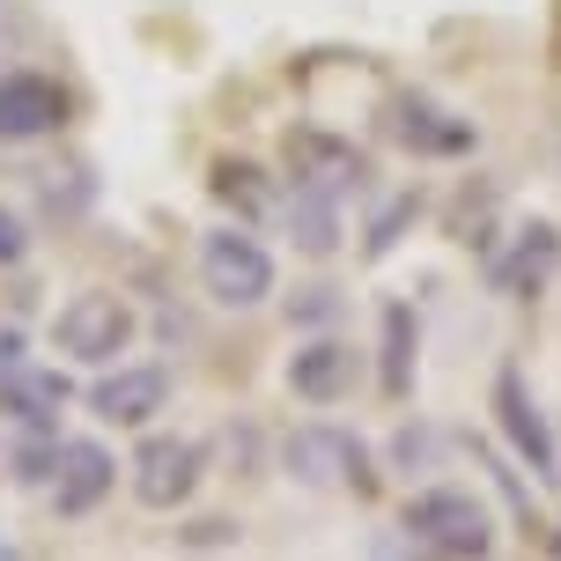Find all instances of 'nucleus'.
Masks as SVG:
<instances>
[{"mask_svg": "<svg viewBox=\"0 0 561 561\" xmlns=\"http://www.w3.org/2000/svg\"><path fill=\"white\" fill-rule=\"evenodd\" d=\"M399 533L436 561H488L495 554V517H488V503H480L473 488H450V480L414 488L399 503Z\"/></svg>", "mask_w": 561, "mask_h": 561, "instance_id": "nucleus-1", "label": "nucleus"}, {"mask_svg": "<svg viewBox=\"0 0 561 561\" xmlns=\"http://www.w3.org/2000/svg\"><path fill=\"white\" fill-rule=\"evenodd\" d=\"M495 421H503V436H510V450H517V466H533V480H561L554 428H547V414L533 407V392H525V369H517V363L495 369Z\"/></svg>", "mask_w": 561, "mask_h": 561, "instance_id": "nucleus-8", "label": "nucleus"}, {"mask_svg": "<svg viewBox=\"0 0 561 561\" xmlns=\"http://www.w3.org/2000/svg\"><path fill=\"white\" fill-rule=\"evenodd\" d=\"M199 288L222 310H259L274 296V252L259 244V229L222 222L199 237Z\"/></svg>", "mask_w": 561, "mask_h": 561, "instance_id": "nucleus-3", "label": "nucleus"}, {"mask_svg": "<svg viewBox=\"0 0 561 561\" xmlns=\"http://www.w3.org/2000/svg\"><path fill=\"white\" fill-rule=\"evenodd\" d=\"M288 392L304 399V407H340V399L363 385V347L355 340H340V333H310L296 355H288Z\"/></svg>", "mask_w": 561, "mask_h": 561, "instance_id": "nucleus-7", "label": "nucleus"}, {"mask_svg": "<svg viewBox=\"0 0 561 561\" xmlns=\"http://www.w3.org/2000/svg\"><path fill=\"white\" fill-rule=\"evenodd\" d=\"M140 318L126 296H112V288H82V296H67L53 318V347L67 355V363H89V369H112L126 347H134Z\"/></svg>", "mask_w": 561, "mask_h": 561, "instance_id": "nucleus-4", "label": "nucleus"}, {"mask_svg": "<svg viewBox=\"0 0 561 561\" xmlns=\"http://www.w3.org/2000/svg\"><path fill=\"white\" fill-rule=\"evenodd\" d=\"M561 274V229L554 222H525V229H510V244L495 259H488V280H495V296H539L547 280Z\"/></svg>", "mask_w": 561, "mask_h": 561, "instance_id": "nucleus-13", "label": "nucleus"}, {"mask_svg": "<svg viewBox=\"0 0 561 561\" xmlns=\"http://www.w3.org/2000/svg\"><path fill=\"white\" fill-rule=\"evenodd\" d=\"M414 347H421V318L407 304H385V363H377V385H385V399H407L414 392Z\"/></svg>", "mask_w": 561, "mask_h": 561, "instance_id": "nucleus-17", "label": "nucleus"}, {"mask_svg": "<svg viewBox=\"0 0 561 561\" xmlns=\"http://www.w3.org/2000/svg\"><path fill=\"white\" fill-rule=\"evenodd\" d=\"M280 156H288V185H310V193H325V199L363 193V178H369L363 148L347 134H333V126H288Z\"/></svg>", "mask_w": 561, "mask_h": 561, "instance_id": "nucleus-6", "label": "nucleus"}, {"mask_svg": "<svg viewBox=\"0 0 561 561\" xmlns=\"http://www.w3.org/2000/svg\"><path fill=\"white\" fill-rule=\"evenodd\" d=\"M207 480V450L193 436H148L126 466V488H134L140 510H185Z\"/></svg>", "mask_w": 561, "mask_h": 561, "instance_id": "nucleus-5", "label": "nucleus"}, {"mask_svg": "<svg viewBox=\"0 0 561 561\" xmlns=\"http://www.w3.org/2000/svg\"><path fill=\"white\" fill-rule=\"evenodd\" d=\"M0 561H23V554H15V547H8V539H0Z\"/></svg>", "mask_w": 561, "mask_h": 561, "instance_id": "nucleus-21", "label": "nucleus"}, {"mask_svg": "<svg viewBox=\"0 0 561 561\" xmlns=\"http://www.w3.org/2000/svg\"><path fill=\"white\" fill-rule=\"evenodd\" d=\"M280 229H288V244L304 259H333L340 252V199L310 193V185H280Z\"/></svg>", "mask_w": 561, "mask_h": 561, "instance_id": "nucleus-15", "label": "nucleus"}, {"mask_svg": "<svg viewBox=\"0 0 561 561\" xmlns=\"http://www.w3.org/2000/svg\"><path fill=\"white\" fill-rule=\"evenodd\" d=\"M59 407H67L59 369H37L30 355L0 369V421H8L15 436H59Z\"/></svg>", "mask_w": 561, "mask_h": 561, "instance_id": "nucleus-14", "label": "nucleus"}, {"mask_svg": "<svg viewBox=\"0 0 561 561\" xmlns=\"http://www.w3.org/2000/svg\"><path fill=\"white\" fill-rule=\"evenodd\" d=\"M118 488V458L96 436H59V458H53V510L59 517H89V510H104V495Z\"/></svg>", "mask_w": 561, "mask_h": 561, "instance_id": "nucleus-10", "label": "nucleus"}, {"mask_svg": "<svg viewBox=\"0 0 561 561\" xmlns=\"http://www.w3.org/2000/svg\"><path fill=\"white\" fill-rule=\"evenodd\" d=\"M23 252H30L23 215H15V207H0V266H23Z\"/></svg>", "mask_w": 561, "mask_h": 561, "instance_id": "nucleus-20", "label": "nucleus"}, {"mask_svg": "<svg viewBox=\"0 0 561 561\" xmlns=\"http://www.w3.org/2000/svg\"><path fill=\"white\" fill-rule=\"evenodd\" d=\"M392 140L407 148V156H421V163H458V156H473V148H480L473 118L444 112L436 96H399V104H392Z\"/></svg>", "mask_w": 561, "mask_h": 561, "instance_id": "nucleus-12", "label": "nucleus"}, {"mask_svg": "<svg viewBox=\"0 0 561 561\" xmlns=\"http://www.w3.org/2000/svg\"><path fill=\"white\" fill-rule=\"evenodd\" d=\"M67 118H75V96H67V82L37 75V67L0 75V140H45V134H59Z\"/></svg>", "mask_w": 561, "mask_h": 561, "instance_id": "nucleus-9", "label": "nucleus"}, {"mask_svg": "<svg viewBox=\"0 0 561 561\" xmlns=\"http://www.w3.org/2000/svg\"><path fill=\"white\" fill-rule=\"evenodd\" d=\"M207 193L222 199V207H229L244 229H259V222H274V215H280V185H274L259 163H215Z\"/></svg>", "mask_w": 561, "mask_h": 561, "instance_id": "nucleus-16", "label": "nucleus"}, {"mask_svg": "<svg viewBox=\"0 0 561 561\" xmlns=\"http://www.w3.org/2000/svg\"><path fill=\"white\" fill-rule=\"evenodd\" d=\"M414 215H421V199H414V193L385 199V207H377V222H369V244H363V252H369V259H385V252L399 244V229L414 222Z\"/></svg>", "mask_w": 561, "mask_h": 561, "instance_id": "nucleus-18", "label": "nucleus"}, {"mask_svg": "<svg viewBox=\"0 0 561 561\" xmlns=\"http://www.w3.org/2000/svg\"><path fill=\"white\" fill-rule=\"evenodd\" d=\"M333 318H340L333 288H296V296H288V325H333Z\"/></svg>", "mask_w": 561, "mask_h": 561, "instance_id": "nucleus-19", "label": "nucleus"}, {"mask_svg": "<svg viewBox=\"0 0 561 561\" xmlns=\"http://www.w3.org/2000/svg\"><path fill=\"white\" fill-rule=\"evenodd\" d=\"M280 466L304 480V488H347V495H377V458L355 428H340V421H304V428H288V444H280Z\"/></svg>", "mask_w": 561, "mask_h": 561, "instance_id": "nucleus-2", "label": "nucleus"}, {"mask_svg": "<svg viewBox=\"0 0 561 561\" xmlns=\"http://www.w3.org/2000/svg\"><path fill=\"white\" fill-rule=\"evenodd\" d=\"M170 407V369L163 363H118L89 385V414L112 428H148Z\"/></svg>", "mask_w": 561, "mask_h": 561, "instance_id": "nucleus-11", "label": "nucleus"}]
</instances>
